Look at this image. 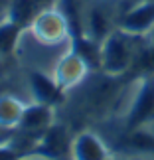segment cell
Instances as JSON below:
<instances>
[{"label": "cell", "instance_id": "cell-4", "mask_svg": "<svg viewBox=\"0 0 154 160\" xmlns=\"http://www.w3.org/2000/svg\"><path fill=\"white\" fill-rule=\"evenodd\" d=\"M117 28L134 36H146L154 28V0H142L131 6L119 18Z\"/></svg>", "mask_w": 154, "mask_h": 160}, {"label": "cell", "instance_id": "cell-1", "mask_svg": "<svg viewBox=\"0 0 154 160\" xmlns=\"http://www.w3.org/2000/svg\"><path fill=\"white\" fill-rule=\"evenodd\" d=\"M142 36L128 34L121 28H115L101 42V69L107 75H122L134 65L138 52L142 50L137 42Z\"/></svg>", "mask_w": 154, "mask_h": 160}, {"label": "cell", "instance_id": "cell-14", "mask_svg": "<svg viewBox=\"0 0 154 160\" xmlns=\"http://www.w3.org/2000/svg\"><path fill=\"white\" fill-rule=\"evenodd\" d=\"M109 160H119V158H113V156H111V158H109Z\"/></svg>", "mask_w": 154, "mask_h": 160}, {"label": "cell", "instance_id": "cell-5", "mask_svg": "<svg viewBox=\"0 0 154 160\" xmlns=\"http://www.w3.org/2000/svg\"><path fill=\"white\" fill-rule=\"evenodd\" d=\"M59 0H12L8 18L16 22L22 30L30 28L36 22V18L42 16L47 10L57 8Z\"/></svg>", "mask_w": 154, "mask_h": 160}, {"label": "cell", "instance_id": "cell-6", "mask_svg": "<svg viewBox=\"0 0 154 160\" xmlns=\"http://www.w3.org/2000/svg\"><path fill=\"white\" fill-rule=\"evenodd\" d=\"M111 152L99 134L83 131L73 138L71 160H109Z\"/></svg>", "mask_w": 154, "mask_h": 160}, {"label": "cell", "instance_id": "cell-7", "mask_svg": "<svg viewBox=\"0 0 154 160\" xmlns=\"http://www.w3.org/2000/svg\"><path fill=\"white\" fill-rule=\"evenodd\" d=\"M50 119H52V107L42 105V103H34V105L24 109L18 127L24 132H44L50 125H53Z\"/></svg>", "mask_w": 154, "mask_h": 160}, {"label": "cell", "instance_id": "cell-11", "mask_svg": "<svg viewBox=\"0 0 154 160\" xmlns=\"http://www.w3.org/2000/svg\"><path fill=\"white\" fill-rule=\"evenodd\" d=\"M24 103L10 99V97H2L0 99V127L10 128V127H18L24 113Z\"/></svg>", "mask_w": 154, "mask_h": 160}, {"label": "cell", "instance_id": "cell-2", "mask_svg": "<svg viewBox=\"0 0 154 160\" xmlns=\"http://www.w3.org/2000/svg\"><path fill=\"white\" fill-rule=\"evenodd\" d=\"M71 144L73 138H69L65 125H50L34 144L32 154L47 160H71Z\"/></svg>", "mask_w": 154, "mask_h": 160}, {"label": "cell", "instance_id": "cell-12", "mask_svg": "<svg viewBox=\"0 0 154 160\" xmlns=\"http://www.w3.org/2000/svg\"><path fill=\"white\" fill-rule=\"evenodd\" d=\"M14 160H47V158L38 156V154H32V152H26L24 156H18V158H14Z\"/></svg>", "mask_w": 154, "mask_h": 160}, {"label": "cell", "instance_id": "cell-3", "mask_svg": "<svg viewBox=\"0 0 154 160\" xmlns=\"http://www.w3.org/2000/svg\"><path fill=\"white\" fill-rule=\"evenodd\" d=\"M154 121V79H144L138 85V91L128 107L127 115V128H140L148 127Z\"/></svg>", "mask_w": 154, "mask_h": 160}, {"label": "cell", "instance_id": "cell-8", "mask_svg": "<svg viewBox=\"0 0 154 160\" xmlns=\"http://www.w3.org/2000/svg\"><path fill=\"white\" fill-rule=\"evenodd\" d=\"M30 87H32L34 99L42 103V105H50L55 103V99L59 97V83H55L50 79V75L44 71H32L30 73Z\"/></svg>", "mask_w": 154, "mask_h": 160}, {"label": "cell", "instance_id": "cell-9", "mask_svg": "<svg viewBox=\"0 0 154 160\" xmlns=\"http://www.w3.org/2000/svg\"><path fill=\"white\" fill-rule=\"evenodd\" d=\"M22 32L24 30L18 26L16 22H12L10 18H4V20L0 22V59L8 58V55L18 48L20 38H22Z\"/></svg>", "mask_w": 154, "mask_h": 160}, {"label": "cell", "instance_id": "cell-13", "mask_svg": "<svg viewBox=\"0 0 154 160\" xmlns=\"http://www.w3.org/2000/svg\"><path fill=\"white\" fill-rule=\"evenodd\" d=\"M128 160H152L150 156H132V158H128Z\"/></svg>", "mask_w": 154, "mask_h": 160}, {"label": "cell", "instance_id": "cell-10", "mask_svg": "<svg viewBox=\"0 0 154 160\" xmlns=\"http://www.w3.org/2000/svg\"><path fill=\"white\" fill-rule=\"evenodd\" d=\"M127 146L134 152H140V156L154 154V132L148 131V127L132 128L127 134Z\"/></svg>", "mask_w": 154, "mask_h": 160}]
</instances>
